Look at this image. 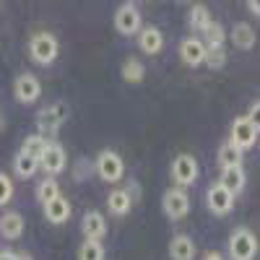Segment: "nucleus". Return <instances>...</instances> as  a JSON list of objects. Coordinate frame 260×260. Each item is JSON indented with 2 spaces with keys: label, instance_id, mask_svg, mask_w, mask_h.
I'll use <instances>...</instances> for the list:
<instances>
[{
  "label": "nucleus",
  "instance_id": "f257e3e1",
  "mask_svg": "<svg viewBox=\"0 0 260 260\" xmlns=\"http://www.w3.org/2000/svg\"><path fill=\"white\" fill-rule=\"evenodd\" d=\"M60 52V42L50 31H37L29 39V57L39 65H52Z\"/></svg>",
  "mask_w": 260,
  "mask_h": 260
},
{
  "label": "nucleus",
  "instance_id": "f03ea898",
  "mask_svg": "<svg viewBox=\"0 0 260 260\" xmlns=\"http://www.w3.org/2000/svg\"><path fill=\"white\" fill-rule=\"evenodd\" d=\"M229 255L232 260H252L257 255V240L255 234L245 226L234 229L232 237H229Z\"/></svg>",
  "mask_w": 260,
  "mask_h": 260
},
{
  "label": "nucleus",
  "instance_id": "7ed1b4c3",
  "mask_svg": "<svg viewBox=\"0 0 260 260\" xmlns=\"http://www.w3.org/2000/svg\"><path fill=\"white\" fill-rule=\"evenodd\" d=\"M94 169L104 182H120L125 177V161L120 159V154H115V151H110V148L102 151V154L96 156Z\"/></svg>",
  "mask_w": 260,
  "mask_h": 260
},
{
  "label": "nucleus",
  "instance_id": "20e7f679",
  "mask_svg": "<svg viewBox=\"0 0 260 260\" xmlns=\"http://www.w3.org/2000/svg\"><path fill=\"white\" fill-rule=\"evenodd\" d=\"M255 141H257V120H250L247 115L237 117L232 122V138H229V143L234 148H240V151H247V148L255 146Z\"/></svg>",
  "mask_w": 260,
  "mask_h": 260
},
{
  "label": "nucleus",
  "instance_id": "39448f33",
  "mask_svg": "<svg viewBox=\"0 0 260 260\" xmlns=\"http://www.w3.org/2000/svg\"><path fill=\"white\" fill-rule=\"evenodd\" d=\"M172 180L177 182V187H187L198 180V161L190 154H180L172 161Z\"/></svg>",
  "mask_w": 260,
  "mask_h": 260
},
{
  "label": "nucleus",
  "instance_id": "423d86ee",
  "mask_svg": "<svg viewBox=\"0 0 260 260\" xmlns=\"http://www.w3.org/2000/svg\"><path fill=\"white\" fill-rule=\"evenodd\" d=\"M115 29L122 37H133L141 31V13H138L136 3H125L115 11Z\"/></svg>",
  "mask_w": 260,
  "mask_h": 260
},
{
  "label": "nucleus",
  "instance_id": "0eeeda50",
  "mask_svg": "<svg viewBox=\"0 0 260 260\" xmlns=\"http://www.w3.org/2000/svg\"><path fill=\"white\" fill-rule=\"evenodd\" d=\"M13 96L21 102V104H31L42 96V83L37 81V76L31 73H21L16 76L13 81Z\"/></svg>",
  "mask_w": 260,
  "mask_h": 260
},
{
  "label": "nucleus",
  "instance_id": "6e6552de",
  "mask_svg": "<svg viewBox=\"0 0 260 260\" xmlns=\"http://www.w3.org/2000/svg\"><path fill=\"white\" fill-rule=\"evenodd\" d=\"M65 148L60 146V143H52V141H47V146H45V151H42V156H39V167L47 172L50 177H55V175H60V172L65 169Z\"/></svg>",
  "mask_w": 260,
  "mask_h": 260
},
{
  "label": "nucleus",
  "instance_id": "1a4fd4ad",
  "mask_svg": "<svg viewBox=\"0 0 260 260\" xmlns=\"http://www.w3.org/2000/svg\"><path fill=\"white\" fill-rule=\"evenodd\" d=\"M164 213L169 219H185L190 213V198L182 187H172L164 192Z\"/></svg>",
  "mask_w": 260,
  "mask_h": 260
},
{
  "label": "nucleus",
  "instance_id": "9d476101",
  "mask_svg": "<svg viewBox=\"0 0 260 260\" xmlns=\"http://www.w3.org/2000/svg\"><path fill=\"white\" fill-rule=\"evenodd\" d=\"M65 117H68V107L65 104H50V107H45V110H39L37 127L42 130V133H55V130L65 122Z\"/></svg>",
  "mask_w": 260,
  "mask_h": 260
},
{
  "label": "nucleus",
  "instance_id": "9b49d317",
  "mask_svg": "<svg viewBox=\"0 0 260 260\" xmlns=\"http://www.w3.org/2000/svg\"><path fill=\"white\" fill-rule=\"evenodd\" d=\"M206 206H208V211L216 213V216H226V213L232 211V206H234V195L226 192L219 182H216V185H211L208 192H206Z\"/></svg>",
  "mask_w": 260,
  "mask_h": 260
},
{
  "label": "nucleus",
  "instance_id": "f8f14e48",
  "mask_svg": "<svg viewBox=\"0 0 260 260\" xmlns=\"http://www.w3.org/2000/svg\"><path fill=\"white\" fill-rule=\"evenodd\" d=\"M180 57H182L185 65H190V68H198L206 60V45L198 37H187V39L180 42Z\"/></svg>",
  "mask_w": 260,
  "mask_h": 260
},
{
  "label": "nucleus",
  "instance_id": "ddd939ff",
  "mask_svg": "<svg viewBox=\"0 0 260 260\" xmlns=\"http://www.w3.org/2000/svg\"><path fill=\"white\" fill-rule=\"evenodd\" d=\"M81 229L86 234V240H94V242H102V237L107 234V219L99 213V211H89L81 221Z\"/></svg>",
  "mask_w": 260,
  "mask_h": 260
},
{
  "label": "nucleus",
  "instance_id": "4468645a",
  "mask_svg": "<svg viewBox=\"0 0 260 260\" xmlns=\"http://www.w3.org/2000/svg\"><path fill=\"white\" fill-rule=\"evenodd\" d=\"M24 229H26V221L18 211H6L0 216V234H3L6 240H18V237L24 234Z\"/></svg>",
  "mask_w": 260,
  "mask_h": 260
},
{
  "label": "nucleus",
  "instance_id": "2eb2a0df",
  "mask_svg": "<svg viewBox=\"0 0 260 260\" xmlns=\"http://www.w3.org/2000/svg\"><path fill=\"white\" fill-rule=\"evenodd\" d=\"M42 208H45V219L50 224H65L71 219V203H68V198H62V195L52 198L50 203H45Z\"/></svg>",
  "mask_w": 260,
  "mask_h": 260
},
{
  "label": "nucleus",
  "instance_id": "dca6fc26",
  "mask_svg": "<svg viewBox=\"0 0 260 260\" xmlns=\"http://www.w3.org/2000/svg\"><path fill=\"white\" fill-rule=\"evenodd\" d=\"M138 47L146 52V55H156L161 47H164V37L156 26H146L138 31Z\"/></svg>",
  "mask_w": 260,
  "mask_h": 260
},
{
  "label": "nucleus",
  "instance_id": "f3484780",
  "mask_svg": "<svg viewBox=\"0 0 260 260\" xmlns=\"http://www.w3.org/2000/svg\"><path fill=\"white\" fill-rule=\"evenodd\" d=\"M107 208H110V213L115 216H127L130 208H133V195H130L127 190H110V195H107Z\"/></svg>",
  "mask_w": 260,
  "mask_h": 260
},
{
  "label": "nucleus",
  "instance_id": "a211bd4d",
  "mask_svg": "<svg viewBox=\"0 0 260 260\" xmlns=\"http://www.w3.org/2000/svg\"><path fill=\"white\" fill-rule=\"evenodd\" d=\"M245 169L242 167H229V169H221V180H219V185L226 190V192H232V195H237V192H242L245 190Z\"/></svg>",
  "mask_w": 260,
  "mask_h": 260
},
{
  "label": "nucleus",
  "instance_id": "6ab92c4d",
  "mask_svg": "<svg viewBox=\"0 0 260 260\" xmlns=\"http://www.w3.org/2000/svg\"><path fill=\"white\" fill-rule=\"evenodd\" d=\"M169 257L172 260H192L195 257V242L190 240V237H185V234L172 237V242H169Z\"/></svg>",
  "mask_w": 260,
  "mask_h": 260
},
{
  "label": "nucleus",
  "instance_id": "aec40b11",
  "mask_svg": "<svg viewBox=\"0 0 260 260\" xmlns=\"http://www.w3.org/2000/svg\"><path fill=\"white\" fill-rule=\"evenodd\" d=\"M232 45L240 47V50H252L255 47V31H252V26H247L245 21L234 24L232 26Z\"/></svg>",
  "mask_w": 260,
  "mask_h": 260
},
{
  "label": "nucleus",
  "instance_id": "412c9836",
  "mask_svg": "<svg viewBox=\"0 0 260 260\" xmlns=\"http://www.w3.org/2000/svg\"><path fill=\"white\" fill-rule=\"evenodd\" d=\"M187 24H190V29H195V31H206V29L213 24L208 8H206V6H192V8H190V16H187Z\"/></svg>",
  "mask_w": 260,
  "mask_h": 260
},
{
  "label": "nucleus",
  "instance_id": "4be33fe9",
  "mask_svg": "<svg viewBox=\"0 0 260 260\" xmlns=\"http://www.w3.org/2000/svg\"><path fill=\"white\" fill-rule=\"evenodd\" d=\"M219 167L221 169H229V167H242V151L234 148L229 141L219 148Z\"/></svg>",
  "mask_w": 260,
  "mask_h": 260
},
{
  "label": "nucleus",
  "instance_id": "5701e85b",
  "mask_svg": "<svg viewBox=\"0 0 260 260\" xmlns=\"http://www.w3.org/2000/svg\"><path fill=\"white\" fill-rule=\"evenodd\" d=\"M143 76H146V68H143V62H141L138 57H127V60L122 62V78H125L127 83H141Z\"/></svg>",
  "mask_w": 260,
  "mask_h": 260
},
{
  "label": "nucleus",
  "instance_id": "b1692460",
  "mask_svg": "<svg viewBox=\"0 0 260 260\" xmlns=\"http://www.w3.org/2000/svg\"><path fill=\"white\" fill-rule=\"evenodd\" d=\"M37 159H31V156H26V154H16V159H13V172H16V177H21V180H29L34 172H37Z\"/></svg>",
  "mask_w": 260,
  "mask_h": 260
},
{
  "label": "nucleus",
  "instance_id": "393cba45",
  "mask_svg": "<svg viewBox=\"0 0 260 260\" xmlns=\"http://www.w3.org/2000/svg\"><path fill=\"white\" fill-rule=\"evenodd\" d=\"M224 26H219V24H211L206 31H203V45H206V50H224Z\"/></svg>",
  "mask_w": 260,
  "mask_h": 260
},
{
  "label": "nucleus",
  "instance_id": "a878e982",
  "mask_svg": "<svg viewBox=\"0 0 260 260\" xmlns=\"http://www.w3.org/2000/svg\"><path fill=\"white\" fill-rule=\"evenodd\" d=\"M45 146H47V138L42 136V133H34V136H29V138L24 141V146H21V154H26V156H31V159L39 161Z\"/></svg>",
  "mask_w": 260,
  "mask_h": 260
},
{
  "label": "nucleus",
  "instance_id": "bb28decb",
  "mask_svg": "<svg viewBox=\"0 0 260 260\" xmlns=\"http://www.w3.org/2000/svg\"><path fill=\"white\" fill-rule=\"evenodd\" d=\"M57 195H60V185H57L55 177H47V180L39 182V187H37V201H39L42 206L50 203L52 198H57Z\"/></svg>",
  "mask_w": 260,
  "mask_h": 260
},
{
  "label": "nucleus",
  "instance_id": "cd10ccee",
  "mask_svg": "<svg viewBox=\"0 0 260 260\" xmlns=\"http://www.w3.org/2000/svg\"><path fill=\"white\" fill-rule=\"evenodd\" d=\"M104 245L102 242H94V240H86L81 247H78V260H104Z\"/></svg>",
  "mask_w": 260,
  "mask_h": 260
},
{
  "label": "nucleus",
  "instance_id": "c85d7f7f",
  "mask_svg": "<svg viewBox=\"0 0 260 260\" xmlns=\"http://www.w3.org/2000/svg\"><path fill=\"white\" fill-rule=\"evenodd\" d=\"M211 71H219L224 68V62H226V50H206V60H203Z\"/></svg>",
  "mask_w": 260,
  "mask_h": 260
},
{
  "label": "nucleus",
  "instance_id": "c756f323",
  "mask_svg": "<svg viewBox=\"0 0 260 260\" xmlns=\"http://www.w3.org/2000/svg\"><path fill=\"white\" fill-rule=\"evenodd\" d=\"M11 198H13V182H11L8 175H3V172H0V206L11 203Z\"/></svg>",
  "mask_w": 260,
  "mask_h": 260
},
{
  "label": "nucleus",
  "instance_id": "7c9ffc66",
  "mask_svg": "<svg viewBox=\"0 0 260 260\" xmlns=\"http://www.w3.org/2000/svg\"><path fill=\"white\" fill-rule=\"evenodd\" d=\"M0 260H18V252H13V250H0Z\"/></svg>",
  "mask_w": 260,
  "mask_h": 260
},
{
  "label": "nucleus",
  "instance_id": "2f4dec72",
  "mask_svg": "<svg viewBox=\"0 0 260 260\" xmlns=\"http://www.w3.org/2000/svg\"><path fill=\"white\" fill-rule=\"evenodd\" d=\"M203 260H224V255H221V252H216V250H208V252L203 255Z\"/></svg>",
  "mask_w": 260,
  "mask_h": 260
},
{
  "label": "nucleus",
  "instance_id": "473e14b6",
  "mask_svg": "<svg viewBox=\"0 0 260 260\" xmlns=\"http://www.w3.org/2000/svg\"><path fill=\"white\" fill-rule=\"evenodd\" d=\"M247 8H250V13H260V3H257V0H250V3H247Z\"/></svg>",
  "mask_w": 260,
  "mask_h": 260
}]
</instances>
